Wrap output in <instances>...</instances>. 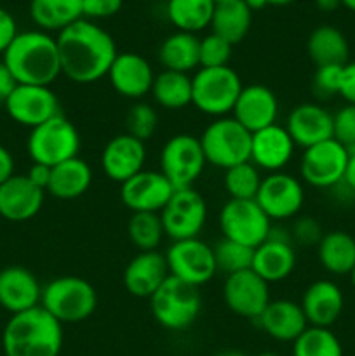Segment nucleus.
Masks as SVG:
<instances>
[{"instance_id":"nucleus-1","label":"nucleus","mask_w":355,"mask_h":356,"mask_svg":"<svg viewBox=\"0 0 355 356\" xmlns=\"http://www.w3.org/2000/svg\"><path fill=\"white\" fill-rule=\"evenodd\" d=\"M56 42L61 75L84 86L106 76L118 54L113 37L86 17L59 31Z\"/></svg>"},{"instance_id":"nucleus-2","label":"nucleus","mask_w":355,"mask_h":356,"mask_svg":"<svg viewBox=\"0 0 355 356\" xmlns=\"http://www.w3.org/2000/svg\"><path fill=\"white\" fill-rule=\"evenodd\" d=\"M3 65L23 86H45L61 75L56 37L42 30L19 31L3 52Z\"/></svg>"},{"instance_id":"nucleus-3","label":"nucleus","mask_w":355,"mask_h":356,"mask_svg":"<svg viewBox=\"0 0 355 356\" xmlns=\"http://www.w3.org/2000/svg\"><path fill=\"white\" fill-rule=\"evenodd\" d=\"M6 356H59L63 348V325L37 306L9 318L2 334Z\"/></svg>"},{"instance_id":"nucleus-4","label":"nucleus","mask_w":355,"mask_h":356,"mask_svg":"<svg viewBox=\"0 0 355 356\" xmlns=\"http://www.w3.org/2000/svg\"><path fill=\"white\" fill-rule=\"evenodd\" d=\"M40 306L61 325L90 318L97 308V292L80 277H58L42 287Z\"/></svg>"},{"instance_id":"nucleus-5","label":"nucleus","mask_w":355,"mask_h":356,"mask_svg":"<svg viewBox=\"0 0 355 356\" xmlns=\"http://www.w3.org/2000/svg\"><path fill=\"white\" fill-rule=\"evenodd\" d=\"M242 87L239 73L230 66L198 68L191 76V104L209 117H228Z\"/></svg>"},{"instance_id":"nucleus-6","label":"nucleus","mask_w":355,"mask_h":356,"mask_svg":"<svg viewBox=\"0 0 355 356\" xmlns=\"http://www.w3.org/2000/svg\"><path fill=\"white\" fill-rule=\"evenodd\" d=\"M82 139L75 125L61 113L31 129L26 141L31 162L56 167L70 159L79 156Z\"/></svg>"},{"instance_id":"nucleus-7","label":"nucleus","mask_w":355,"mask_h":356,"mask_svg":"<svg viewBox=\"0 0 355 356\" xmlns=\"http://www.w3.org/2000/svg\"><path fill=\"white\" fill-rule=\"evenodd\" d=\"M251 132L233 117L216 118L198 138L205 162L218 169H230L251 160Z\"/></svg>"},{"instance_id":"nucleus-8","label":"nucleus","mask_w":355,"mask_h":356,"mask_svg":"<svg viewBox=\"0 0 355 356\" xmlns=\"http://www.w3.org/2000/svg\"><path fill=\"white\" fill-rule=\"evenodd\" d=\"M200 292L178 278L169 277L159 291L150 298L153 318L167 330H184L197 320L200 313Z\"/></svg>"},{"instance_id":"nucleus-9","label":"nucleus","mask_w":355,"mask_h":356,"mask_svg":"<svg viewBox=\"0 0 355 356\" xmlns=\"http://www.w3.org/2000/svg\"><path fill=\"white\" fill-rule=\"evenodd\" d=\"M205 163L200 141L191 134L173 136L160 152V172L169 179L174 190L194 188Z\"/></svg>"},{"instance_id":"nucleus-10","label":"nucleus","mask_w":355,"mask_h":356,"mask_svg":"<svg viewBox=\"0 0 355 356\" xmlns=\"http://www.w3.org/2000/svg\"><path fill=\"white\" fill-rule=\"evenodd\" d=\"M219 228L223 238L256 249L268 238L271 221L256 200L230 198L219 212Z\"/></svg>"},{"instance_id":"nucleus-11","label":"nucleus","mask_w":355,"mask_h":356,"mask_svg":"<svg viewBox=\"0 0 355 356\" xmlns=\"http://www.w3.org/2000/svg\"><path fill=\"white\" fill-rule=\"evenodd\" d=\"M164 233L173 242L198 238L207 219L205 198L194 188L176 190L160 211Z\"/></svg>"},{"instance_id":"nucleus-12","label":"nucleus","mask_w":355,"mask_h":356,"mask_svg":"<svg viewBox=\"0 0 355 356\" xmlns=\"http://www.w3.org/2000/svg\"><path fill=\"white\" fill-rule=\"evenodd\" d=\"M171 277L194 287L207 284L218 273L212 247L200 238H188L173 242L166 252Z\"/></svg>"},{"instance_id":"nucleus-13","label":"nucleus","mask_w":355,"mask_h":356,"mask_svg":"<svg viewBox=\"0 0 355 356\" xmlns=\"http://www.w3.org/2000/svg\"><path fill=\"white\" fill-rule=\"evenodd\" d=\"M347 163V148L336 139H329L303 149L299 172L306 184L327 190V188H336L343 181Z\"/></svg>"},{"instance_id":"nucleus-14","label":"nucleus","mask_w":355,"mask_h":356,"mask_svg":"<svg viewBox=\"0 0 355 356\" xmlns=\"http://www.w3.org/2000/svg\"><path fill=\"white\" fill-rule=\"evenodd\" d=\"M256 202L270 221H284L301 211L305 188L301 181L291 174L271 172L261 181Z\"/></svg>"},{"instance_id":"nucleus-15","label":"nucleus","mask_w":355,"mask_h":356,"mask_svg":"<svg viewBox=\"0 0 355 356\" xmlns=\"http://www.w3.org/2000/svg\"><path fill=\"white\" fill-rule=\"evenodd\" d=\"M3 106H6L7 115L16 124L28 127L30 131L61 113L58 96L51 87L45 86L17 83Z\"/></svg>"},{"instance_id":"nucleus-16","label":"nucleus","mask_w":355,"mask_h":356,"mask_svg":"<svg viewBox=\"0 0 355 356\" xmlns=\"http://www.w3.org/2000/svg\"><path fill=\"white\" fill-rule=\"evenodd\" d=\"M270 284L253 270L228 275L223 285V299L226 308L237 316L258 320L270 305Z\"/></svg>"},{"instance_id":"nucleus-17","label":"nucleus","mask_w":355,"mask_h":356,"mask_svg":"<svg viewBox=\"0 0 355 356\" xmlns=\"http://www.w3.org/2000/svg\"><path fill=\"white\" fill-rule=\"evenodd\" d=\"M296 266V250L291 233L271 226L268 238L254 249L251 270L267 284H277L291 277Z\"/></svg>"},{"instance_id":"nucleus-18","label":"nucleus","mask_w":355,"mask_h":356,"mask_svg":"<svg viewBox=\"0 0 355 356\" xmlns=\"http://www.w3.org/2000/svg\"><path fill=\"white\" fill-rule=\"evenodd\" d=\"M174 191H176L174 186L160 170L143 169L141 172L120 184V200L132 214L134 212L160 214Z\"/></svg>"},{"instance_id":"nucleus-19","label":"nucleus","mask_w":355,"mask_h":356,"mask_svg":"<svg viewBox=\"0 0 355 356\" xmlns=\"http://www.w3.org/2000/svg\"><path fill=\"white\" fill-rule=\"evenodd\" d=\"M145 143L132 138L127 132L111 138L101 152V169L108 179L122 184L145 167Z\"/></svg>"},{"instance_id":"nucleus-20","label":"nucleus","mask_w":355,"mask_h":356,"mask_svg":"<svg viewBox=\"0 0 355 356\" xmlns=\"http://www.w3.org/2000/svg\"><path fill=\"white\" fill-rule=\"evenodd\" d=\"M106 76L115 92L136 101L152 92L155 80L150 63L136 52H118Z\"/></svg>"},{"instance_id":"nucleus-21","label":"nucleus","mask_w":355,"mask_h":356,"mask_svg":"<svg viewBox=\"0 0 355 356\" xmlns=\"http://www.w3.org/2000/svg\"><path fill=\"white\" fill-rule=\"evenodd\" d=\"M232 117L253 134L277 122L278 101L274 90L261 83L242 87Z\"/></svg>"},{"instance_id":"nucleus-22","label":"nucleus","mask_w":355,"mask_h":356,"mask_svg":"<svg viewBox=\"0 0 355 356\" xmlns=\"http://www.w3.org/2000/svg\"><path fill=\"white\" fill-rule=\"evenodd\" d=\"M296 145L282 125H270L251 136V160L260 170L282 172L294 156Z\"/></svg>"},{"instance_id":"nucleus-23","label":"nucleus","mask_w":355,"mask_h":356,"mask_svg":"<svg viewBox=\"0 0 355 356\" xmlns=\"http://www.w3.org/2000/svg\"><path fill=\"white\" fill-rule=\"evenodd\" d=\"M285 131L303 149L329 141L333 139V113L317 103H301L289 113Z\"/></svg>"},{"instance_id":"nucleus-24","label":"nucleus","mask_w":355,"mask_h":356,"mask_svg":"<svg viewBox=\"0 0 355 356\" xmlns=\"http://www.w3.org/2000/svg\"><path fill=\"white\" fill-rule=\"evenodd\" d=\"M45 191L35 186L26 174H14L0 184V216L10 222L33 219L44 205Z\"/></svg>"},{"instance_id":"nucleus-25","label":"nucleus","mask_w":355,"mask_h":356,"mask_svg":"<svg viewBox=\"0 0 355 356\" xmlns=\"http://www.w3.org/2000/svg\"><path fill=\"white\" fill-rule=\"evenodd\" d=\"M169 277L166 254H160L159 250H148V252H138L129 261L122 282L125 291L131 296L150 299Z\"/></svg>"},{"instance_id":"nucleus-26","label":"nucleus","mask_w":355,"mask_h":356,"mask_svg":"<svg viewBox=\"0 0 355 356\" xmlns=\"http://www.w3.org/2000/svg\"><path fill=\"white\" fill-rule=\"evenodd\" d=\"M42 285L30 270L7 266L0 271V306L10 315L40 306Z\"/></svg>"},{"instance_id":"nucleus-27","label":"nucleus","mask_w":355,"mask_h":356,"mask_svg":"<svg viewBox=\"0 0 355 356\" xmlns=\"http://www.w3.org/2000/svg\"><path fill=\"white\" fill-rule=\"evenodd\" d=\"M299 305L310 327L331 329L343 313L345 298L333 280H317L306 287Z\"/></svg>"},{"instance_id":"nucleus-28","label":"nucleus","mask_w":355,"mask_h":356,"mask_svg":"<svg viewBox=\"0 0 355 356\" xmlns=\"http://www.w3.org/2000/svg\"><path fill=\"white\" fill-rule=\"evenodd\" d=\"M256 322L267 336L281 343H294L310 327L301 305L289 299L270 301Z\"/></svg>"},{"instance_id":"nucleus-29","label":"nucleus","mask_w":355,"mask_h":356,"mask_svg":"<svg viewBox=\"0 0 355 356\" xmlns=\"http://www.w3.org/2000/svg\"><path fill=\"white\" fill-rule=\"evenodd\" d=\"M93 184V169L80 156L70 159L52 167L47 193L59 200H75L82 197Z\"/></svg>"},{"instance_id":"nucleus-30","label":"nucleus","mask_w":355,"mask_h":356,"mask_svg":"<svg viewBox=\"0 0 355 356\" xmlns=\"http://www.w3.org/2000/svg\"><path fill=\"white\" fill-rule=\"evenodd\" d=\"M306 51L313 65L319 66H345L348 63V40L343 31L331 24H322L310 33Z\"/></svg>"},{"instance_id":"nucleus-31","label":"nucleus","mask_w":355,"mask_h":356,"mask_svg":"<svg viewBox=\"0 0 355 356\" xmlns=\"http://www.w3.org/2000/svg\"><path fill=\"white\" fill-rule=\"evenodd\" d=\"M317 256L327 273L350 275L355 268V238L341 229L324 233L317 245Z\"/></svg>"},{"instance_id":"nucleus-32","label":"nucleus","mask_w":355,"mask_h":356,"mask_svg":"<svg viewBox=\"0 0 355 356\" xmlns=\"http://www.w3.org/2000/svg\"><path fill=\"white\" fill-rule=\"evenodd\" d=\"M200 38L195 33L176 31L162 42L159 49V61L164 70L178 73H190L200 66L198 63Z\"/></svg>"},{"instance_id":"nucleus-33","label":"nucleus","mask_w":355,"mask_h":356,"mask_svg":"<svg viewBox=\"0 0 355 356\" xmlns=\"http://www.w3.org/2000/svg\"><path fill=\"white\" fill-rule=\"evenodd\" d=\"M253 23V10L244 0L216 3L211 19L212 33L219 35L232 45L239 44L247 37Z\"/></svg>"},{"instance_id":"nucleus-34","label":"nucleus","mask_w":355,"mask_h":356,"mask_svg":"<svg viewBox=\"0 0 355 356\" xmlns=\"http://www.w3.org/2000/svg\"><path fill=\"white\" fill-rule=\"evenodd\" d=\"M30 16L42 31H63L82 19V0H31Z\"/></svg>"},{"instance_id":"nucleus-35","label":"nucleus","mask_w":355,"mask_h":356,"mask_svg":"<svg viewBox=\"0 0 355 356\" xmlns=\"http://www.w3.org/2000/svg\"><path fill=\"white\" fill-rule=\"evenodd\" d=\"M214 0H167V19L178 31L197 33L211 26Z\"/></svg>"},{"instance_id":"nucleus-36","label":"nucleus","mask_w":355,"mask_h":356,"mask_svg":"<svg viewBox=\"0 0 355 356\" xmlns=\"http://www.w3.org/2000/svg\"><path fill=\"white\" fill-rule=\"evenodd\" d=\"M150 94L155 103L166 110H183L191 104V76L164 70L155 75Z\"/></svg>"},{"instance_id":"nucleus-37","label":"nucleus","mask_w":355,"mask_h":356,"mask_svg":"<svg viewBox=\"0 0 355 356\" xmlns=\"http://www.w3.org/2000/svg\"><path fill=\"white\" fill-rule=\"evenodd\" d=\"M127 235L139 252L157 250L164 238V226L157 212H134L129 219Z\"/></svg>"},{"instance_id":"nucleus-38","label":"nucleus","mask_w":355,"mask_h":356,"mask_svg":"<svg viewBox=\"0 0 355 356\" xmlns=\"http://www.w3.org/2000/svg\"><path fill=\"white\" fill-rule=\"evenodd\" d=\"M260 169L253 162H244L225 170V190L232 200H256L261 186Z\"/></svg>"},{"instance_id":"nucleus-39","label":"nucleus","mask_w":355,"mask_h":356,"mask_svg":"<svg viewBox=\"0 0 355 356\" xmlns=\"http://www.w3.org/2000/svg\"><path fill=\"white\" fill-rule=\"evenodd\" d=\"M292 356H343V348L331 329L308 327L292 343Z\"/></svg>"},{"instance_id":"nucleus-40","label":"nucleus","mask_w":355,"mask_h":356,"mask_svg":"<svg viewBox=\"0 0 355 356\" xmlns=\"http://www.w3.org/2000/svg\"><path fill=\"white\" fill-rule=\"evenodd\" d=\"M212 252H214L218 271H223L226 277L239 273V271L251 270V266H253L254 249L242 245V243L232 242L228 238H223L221 242L216 243L212 247Z\"/></svg>"},{"instance_id":"nucleus-41","label":"nucleus","mask_w":355,"mask_h":356,"mask_svg":"<svg viewBox=\"0 0 355 356\" xmlns=\"http://www.w3.org/2000/svg\"><path fill=\"white\" fill-rule=\"evenodd\" d=\"M157 125H159V115H157L155 108L145 101H136L125 115L127 134L143 143L153 138Z\"/></svg>"},{"instance_id":"nucleus-42","label":"nucleus","mask_w":355,"mask_h":356,"mask_svg":"<svg viewBox=\"0 0 355 356\" xmlns=\"http://www.w3.org/2000/svg\"><path fill=\"white\" fill-rule=\"evenodd\" d=\"M233 45L226 42L216 33H209L207 37L200 38V47H198V63L200 68H221L228 66L232 58Z\"/></svg>"},{"instance_id":"nucleus-43","label":"nucleus","mask_w":355,"mask_h":356,"mask_svg":"<svg viewBox=\"0 0 355 356\" xmlns=\"http://www.w3.org/2000/svg\"><path fill=\"white\" fill-rule=\"evenodd\" d=\"M343 66H319L313 73L312 92L317 99H331L340 96Z\"/></svg>"},{"instance_id":"nucleus-44","label":"nucleus","mask_w":355,"mask_h":356,"mask_svg":"<svg viewBox=\"0 0 355 356\" xmlns=\"http://www.w3.org/2000/svg\"><path fill=\"white\" fill-rule=\"evenodd\" d=\"M333 139L345 148L355 145V104H347L333 115Z\"/></svg>"},{"instance_id":"nucleus-45","label":"nucleus","mask_w":355,"mask_h":356,"mask_svg":"<svg viewBox=\"0 0 355 356\" xmlns=\"http://www.w3.org/2000/svg\"><path fill=\"white\" fill-rule=\"evenodd\" d=\"M289 233H291L292 242L299 243L303 247H317L324 236L322 226L319 225L317 219L310 218V216H303V218L296 219Z\"/></svg>"},{"instance_id":"nucleus-46","label":"nucleus","mask_w":355,"mask_h":356,"mask_svg":"<svg viewBox=\"0 0 355 356\" xmlns=\"http://www.w3.org/2000/svg\"><path fill=\"white\" fill-rule=\"evenodd\" d=\"M124 0H82V14L89 21L111 17L122 9Z\"/></svg>"},{"instance_id":"nucleus-47","label":"nucleus","mask_w":355,"mask_h":356,"mask_svg":"<svg viewBox=\"0 0 355 356\" xmlns=\"http://www.w3.org/2000/svg\"><path fill=\"white\" fill-rule=\"evenodd\" d=\"M17 33L19 31H17V24L14 16L9 10L0 7V54H3L7 51V47L13 44Z\"/></svg>"},{"instance_id":"nucleus-48","label":"nucleus","mask_w":355,"mask_h":356,"mask_svg":"<svg viewBox=\"0 0 355 356\" xmlns=\"http://www.w3.org/2000/svg\"><path fill=\"white\" fill-rule=\"evenodd\" d=\"M340 96L343 97L348 104H355V61L347 63V65L343 66Z\"/></svg>"},{"instance_id":"nucleus-49","label":"nucleus","mask_w":355,"mask_h":356,"mask_svg":"<svg viewBox=\"0 0 355 356\" xmlns=\"http://www.w3.org/2000/svg\"><path fill=\"white\" fill-rule=\"evenodd\" d=\"M51 172H52V167L47 165H42V163H33L30 167V170L26 172V177L35 184L37 188L44 190L47 193V186H49V181H51Z\"/></svg>"},{"instance_id":"nucleus-50","label":"nucleus","mask_w":355,"mask_h":356,"mask_svg":"<svg viewBox=\"0 0 355 356\" xmlns=\"http://www.w3.org/2000/svg\"><path fill=\"white\" fill-rule=\"evenodd\" d=\"M17 82L14 80V76L10 75L9 68L3 65V61H0V103H6L7 97L10 96L14 89H16Z\"/></svg>"},{"instance_id":"nucleus-51","label":"nucleus","mask_w":355,"mask_h":356,"mask_svg":"<svg viewBox=\"0 0 355 356\" xmlns=\"http://www.w3.org/2000/svg\"><path fill=\"white\" fill-rule=\"evenodd\" d=\"M14 176V159L6 146L0 145V184Z\"/></svg>"},{"instance_id":"nucleus-52","label":"nucleus","mask_w":355,"mask_h":356,"mask_svg":"<svg viewBox=\"0 0 355 356\" xmlns=\"http://www.w3.org/2000/svg\"><path fill=\"white\" fill-rule=\"evenodd\" d=\"M343 186H347L352 193H355V155H348L347 170L343 176Z\"/></svg>"},{"instance_id":"nucleus-53","label":"nucleus","mask_w":355,"mask_h":356,"mask_svg":"<svg viewBox=\"0 0 355 356\" xmlns=\"http://www.w3.org/2000/svg\"><path fill=\"white\" fill-rule=\"evenodd\" d=\"M313 2L324 13H333L341 6V0H313Z\"/></svg>"},{"instance_id":"nucleus-54","label":"nucleus","mask_w":355,"mask_h":356,"mask_svg":"<svg viewBox=\"0 0 355 356\" xmlns=\"http://www.w3.org/2000/svg\"><path fill=\"white\" fill-rule=\"evenodd\" d=\"M246 6L249 7L251 10H258V9H263V7L268 6L267 0H244Z\"/></svg>"},{"instance_id":"nucleus-55","label":"nucleus","mask_w":355,"mask_h":356,"mask_svg":"<svg viewBox=\"0 0 355 356\" xmlns=\"http://www.w3.org/2000/svg\"><path fill=\"white\" fill-rule=\"evenodd\" d=\"M267 2H268V6L282 7V6H289V3H292L294 0H267Z\"/></svg>"},{"instance_id":"nucleus-56","label":"nucleus","mask_w":355,"mask_h":356,"mask_svg":"<svg viewBox=\"0 0 355 356\" xmlns=\"http://www.w3.org/2000/svg\"><path fill=\"white\" fill-rule=\"evenodd\" d=\"M341 6H345L348 10L355 13V0H341Z\"/></svg>"},{"instance_id":"nucleus-57","label":"nucleus","mask_w":355,"mask_h":356,"mask_svg":"<svg viewBox=\"0 0 355 356\" xmlns=\"http://www.w3.org/2000/svg\"><path fill=\"white\" fill-rule=\"evenodd\" d=\"M216 356H246L240 351H223V353H218Z\"/></svg>"},{"instance_id":"nucleus-58","label":"nucleus","mask_w":355,"mask_h":356,"mask_svg":"<svg viewBox=\"0 0 355 356\" xmlns=\"http://www.w3.org/2000/svg\"><path fill=\"white\" fill-rule=\"evenodd\" d=\"M350 280H352V285H354V289H355V268L350 271Z\"/></svg>"},{"instance_id":"nucleus-59","label":"nucleus","mask_w":355,"mask_h":356,"mask_svg":"<svg viewBox=\"0 0 355 356\" xmlns=\"http://www.w3.org/2000/svg\"><path fill=\"white\" fill-rule=\"evenodd\" d=\"M256 356H278V355L270 353V351H265V353H260V355H256Z\"/></svg>"},{"instance_id":"nucleus-60","label":"nucleus","mask_w":355,"mask_h":356,"mask_svg":"<svg viewBox=\"0 0 355 356\" xmlns=\"http://www.w3.org/2000/svg\"><path fill=\"white\" fill-rule=\"evenodd\" d=\"M223 2H232V0H214V3H223Z\"/></svg>"}]
</instances>
